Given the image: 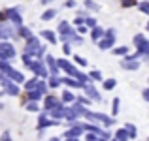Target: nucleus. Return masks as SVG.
<instances>
[{
  "instance_id": "obj_4",
  "label": "nucleus",
  "mask_w": 149,
  "mask_h": 141,
  "mask_svg": "<svg viewBox=\"0 0 149 141\" xmlns=\"http://www.w3.org/2000/svg\"><path fill=\"white\" fill-rule=\"evenodd\" d=\"M6 15H10V19L15 23V25H21V15H19L15 10H8V11H6Z\"/></svg>"
},
{
  "instance_id": "obj_13",
  "label": "nucleus",
  "mask_w": 149,
  "mask_h": 141,
  "mask_svg": "<svg viewBox=\"0 0 149 141\" xmlns=\"http://www.w3.org/2000/svg\"><path fill=\"white\" fill-rule=\"evenodd\" d=\"M117 139H119V141H127V132L119 130V132H117Z\"/></svg>"
},
{
  "instance_id": "obj_26",
  "label": "nucleus",
  "mask_w": 149,
  "mask_h": 141,
  "mask_svg": "<svg viewBox=\"0 0 149 141\" xmlns=\"http://www.w3.org/2000/svg\"><path fill=\"white\" fill-rule=\"evenodd\" d=\"M87 25H89V26H95L96 21H95V19H87Z\"/></svg>"
},
{
  "instance_id": "obj_33",
  "label": "nucleus",
  "mask_w": 149,
  "mask_h": 141,
  "mask_svg": "<svg viewBox=\"0 0 149 141\" xmlns=\"http://www.w3.org/2000/svg\"><path fill=\"white\" fill-rule=\"evenodd\" d=\"M70 141H76V139H70Z\"/></svg>"
},
{
  "instance_id": "obj_31",
  "label": "nucleus",
  "mask_w": 149,
  "mask_h": 141,
  "mask_svg": "<svg viewBox=\"0 0 149 141\" xmlns=\"http://www.w3.org/2000/svg\"><path fill=\"white\" fill-rule=\"evenodd\" d=\"M42 2H44V4H47V2H53V0H42Z\"/></svg>"
},
{
  "instance_id": "obj_1",
  "label": "nucleus",
  "mask_w": 149,
  "mask_h": 141,
  "mask_svg": "<svg viewBox=\"0 0 149 141\" xmlns=\"http://www.w3.org/2000/svg\"><path fill=\"white\" fill-rule=\"evenodd\" d=\"M26 51H29V53H34V55H42L44 53V51H42V45L38 44L36 38H30L29 45H26Z\"/></svg>"
},
{
  "instance_id": "obj_25",
  "label": "nucleus",
  "mask_w": 149,
  "mask_h": 141,
  "mask_svg": "<svg viewBox=\"0 0 149 141\" xmlns=\"http://www.w3.org/2000/svg\"><path fill=\"white\" fill-rule=\"evenodd\" d=\"M134 4V0H123V6H132Z\"/></svg>"
},
{
  "instance_id": "obj_12",
  "label": "nucleus",
  "mask_w": 149,
  "mask_h": 141,
  "mask_svg": "<svg viewBox=\"0 0 149 141\" xmlns=\"http://www.w3.org/2000/svg\"><path fill=\"white\" fill-rule=\"evenodd\" d=\"M87 94H89L91 98H95V100H98V98H100V96H98V92H96L93 87H87Z\"/></svg>"
},
{
  "instance_id": "obj_27",
  "label": "nucleus",
  "mask_w": 149,
  "mask_h": 141,
  "mask_svg": "<svg viewBox=\"0 0 149 141\" xmlns=\"http://www.w3.org/2000/svg\"><path fill=\"white\" fill-rule=\"evenodd\" d=\"M91 77H93V79H100V73H98V72H93Z\"/></svg>"
},
{
  "instance_id": "obj_34",
  "label": "nucleus",
  "mask_w": 149,
  "mask_h": 141,
  "mask_svg": "<svg viewBox=\"0 0 149 141\" xmlns=\"http://www.w3.org/2000/svg\"><path fill=\"white\" fill-rule=\"evenodd\" d=\"M147 28H149V25H147Z\"/></svg>"
},
{
  "instance_id": "obj_29",
  "label": "nucleus",
  "mask_w": 149,
  "mask_h": 141,
  "mask_svg": "<svg viewBox=\"0 0 149 141\" xmlns=\"http://www.w3.org/2000/svg\"><path fill=\"white\" fill-rule=\"evenodd\" d=\"M66 6H68V8H74V6H76V2H74V0H68V2H66Z\"/></svg>"
},
{
  "instance_id": "obj_19",
  "label": "nucleus",
  "mask_w": 149,
  "mask_h": 141,
  "mask_svg": "<svg viewBox=\"0 0 149 141\" xmlns=\"http://www.w3.org/2000/svg\"><path fill=\"white\" fill-rule=\"evenodd\" d=\"M104 87H106V88H113V87H115V81H113V79L106 81V83H104Z\"/></svg>"
},
{
  "instance_id": "obj_23",
  "label": "nucleus",
  "mask_w": 149,
  "mask_h": 141,
  "mask_svg": "<svg viewBox=\"0 0 149 141\" xmlns=\"http://www.w3.org/2000/svg\"><path fill=\"white\" fill-rule=\"evenodd\" d=\"M117 111H119V100L115 98V100H113V113H117Z\"/></svg>"
},
{
  "instance_id": "obj_32",
  "label": "nucleus",
  "mask_w": 149,
  "mask_h": 141,
  "mask_svg": "<svg viewBox=\"0 0 149 141\" xmlns=\"http://www.w3.org/2000/svg\"><path fill=\"white\" fill-rule=\"evenodd\" d=\"M51 141H58V139H57V138H53V139H51Z\"/></svg>"
},
{
  "instance_id": "obj_9",
  "label": "nucleus",
  "mask_w": 149,
  "mask_h": 141,
  "mask_svg": "<svg viewBox=\"0 0 149 141\" xmlns=\"http://www.w3.org/2000/svg\"><path fill=\"white\" fill-rule=\"evenodd\" d=\"M62 81H64L66 85H70V87H81V83H79V81H74V79H68V77H64V79H62Z\"/></svg>"
},
{
  "instance_id": "obj_3",
  "label": "nucleus",
  "mask_w": 149,
  "mask_h": 141,
  "mask_svg": "<svg viewBox=\"0 0 149 141\" xmlns=\"http://www.w3.org/2000/svg\"><path fill=\"white\" fill-rule=\"evenodd\" d=\"M0 49H2V58H4V60H6V58L15 57V49L10 44H2V45H0Z\"/></svg>"
},
{
  "instance_id": "obj_8",
  "label": "nucleus",
  "mask_w": 149,
  "mask_h": 141,
  "mask_svg": "<svg viewBox=\"0 0 149 141\" xmlns=\"http://www.w3.org/2000/svg\"><path fill=\"white\" fill-rule=\"evenodd\" d=\"M8 75H10L11 79L15 81V83H21V81H23V75H21V73H19V72H13V70H11V72L8 73Z\"/></svg>"
},
{
  "instance_id": "obj_7",
  "label": "nucleus",
  "mask_w": 149,
  "mask_h": 141,
  "mask_svg": "<svg viewBox=\"0 0 149 141\" xmlns=\"http://www.w3.org/2000/svg\"><path fill=\"white\" fill-rule=\"evenodd\" d=\"M4 88H6V92H8V94H11V96H15V94H19V88L15 87V85H10V83H8V85H6Z\"/></svg>"
},
{
  "instance_id": "obj_20",
  "label": "nucleus",
  "mask_w": 149,
  "mask_h": 141,
  "mask_svg": "<svg viewBox=\"0 0 149 141\" xmlns=\"http://www.w3.org/2000/svg\"><path fill=\"white\" fill-rule=\"evenodd\" d=\"M10 32H11V30L8 28V26H4V28H2V38H8V36H11Z\"/></svg>"
},
{
  "instance_id": "obj_30",
  "label": "nucleus",
  "mask_w": 149,
  "mask_h": 141,
  "mask_svg": "<svg viewBox=\"0 0 149 141\" xmlns=\"http://www.w3.org/2000/svg\"><path fill=\"white\" fill-rule=\"evenodd\" d=\"M143 98H146V100L149 102V88H147V91H143Z\"/></svg>"
},
{
  "instance_id": "obj_28",
  "label": "nucleus",
  "mask_w": 149,
  "mask_h": 141,
  "mask_svg": "<svg viewBox=\"0 0 149 141\" xmlns=\"http://www.w3.org/2000/svg\"><path fill=\"white\" fill-rule=\"evenodd\" d=\"M76 60H77V62H79V64H81V66H85V64H87V62H85V60H83V58H81V57H76Z\"/></svg>"
},
{
  "instance_id": "obj_16",
  "label": "nucleus",
  "mask_w": 149,
  "mask_h": 141,
  "mask_svg": "<svg viewBox=\"0 0 149 141\" xmlns=\"http://www.w3.org/2000/svg\"><path fill=\"white\" fill-rule=\"evenodd\" d=\"M26 109H29V111H36V109H38V105H36V102H30V104L29 105H26Z\"/></svg>"
},
{
  "instance_id": "obj_21",
  "label": "nucleus",
  "mask_w": 149,
  "mask_h": 141,
  "mask_svg": "<svg viewBox=\"0 0 149 141\" xmlns=\"http://www.w3.org/2000/svg\"><path fill=\"white\" fill-rule=\"evenodd\" d=\"M19 32H21V36H25V38H29V36H30L29 28H23V26H21V28H19Z\"/></svg>"
},
{
  "instance_id": "obj_15",
  "label": "nucleus",
  "mask_w": 149,
  "mask_h": 141,
  "mask_svg": "<svg viewBox=\"0 0 149 141\" xmlns=\"http://www.w3.org/2000/svg\"><path fill=\"white\" fill-rule=\"evenodd\" d=\"M85 6H87L89 10H98V6H96V4L93 2V0H87V2H85Z\"/></svg>"
},
{
  "instance_id": "obj_2",
  "label": "nucleus",
  "mask_w": 149,
  "mask_h": 141,
  "mask_svg": "<svg viewBox=\"0 0 149 141\" xmlns=\"http://www.w3.org/2000/svg\"><path fill=\"white\" fill-rule=\"evenodd\" d=\"M113 40H115V30L111 28V30H108V38L100 41V49H108V47H111Z\"/></svg>"
},
{
  "instance_id": "obj_17",
  "label": "nucleus",
  "mask_w": 149,
  "mask_h": 141,
  "mask_svg": "<svg viewBox=\"0 0 149 141\" xmlns=\"http://www.w3.org/2000/svg\"><path fill=\"white\" fill-rule=\"evenodd\" d=\"M62 98H64V100H66V102H72V100H74V94H72V92H68V91H66V92H64V96H62Z\"/></svg>"
},
{
  "instance_id": "obj_10",
  "label": "nucleus",
  "mask_w": 149,
  "mask_h": 141,
  "mask_svg": "<svg viewBox=\"0 0 149 141\" xmlns=\"http://www.w3.org/2000/svg\"><path fill=\"white\" fill-rule=\"evenodd\" d=\"M44 38H47L51 44H55V41H57V38L53 36V32H51V30H45V32H44Z\"/></svg>"
},
{
  "instance_id": "obj_22",
  "label": "nucleus",
  "mask_w": 149,
  "mask_h": 141,
  "mask_svg": "<svg viewBox=\"0 0 149 141\" xmlns=\"http://www.w3.org/2000/svg\"><path fill=\"white\" fill-rule=\"evenodd\" d=\"M113 53H115V55H127V47H121V49H115Z\"/></svg>"
},
{
  "instance_id": "obj_18",
  "label": "nucleus",
  "mask_w": 149,
  "mask_h": 141,
  "mask_svg": "<svg viewBox=\"0 0 149 141\" xmlns=\"http://www.w3.org/2000/svg\"><path fill=\"white\" fill-rule=\"evenodd\" d=\"M140 10H142V11H146V13H149V2L140 4Z\"/></svg>"
},
{
  "instance_id": "obj_24",
  "label": "nucleus",
  "mask_w": 149,
  "mask_h": 141,
  "mask_svg": "<svg viewBox=\"0 0 149 141\" xmlns=\"http://www.w3.org/2000/svg\"><path fill=\"white\" fill-rule=\"evenodd\" d=\"M57 85H58V79L57 77H51V87H57Z\"/></svg>"
},
{
  "instance_id": "obj_11",
  "label": "nucleus",
  "mask_w": 149,
  "mask_h": 141,
  "mask_svg": "<svg viewBox=\"0 0 149 141\" xmlns=\"http://www.w3.org/2000/svg\"><path fill=\"white\" fill-rule=\"evenodd\" d=\"M55 15H57V11H55V10H47V11L44 13V17H42V19H45V21H49V19H51V17H55Z\"/></svg>"
},
{
  "instance_id": "obj_6",
  "label": "nucleus",
  "mask_w": 149,
  "mask_h": 141,
  "mask_svg": "<svg viewBox=\"0 0 149 141\" xmlns=\"http://www.w3.org/2000/svg\"><path fill=\"white\" fill-rule=\"evenodd\" d=\"M58 102H57V98H53V96H49L47 100H45V109H53L55 105H57Z\"/></svg>"
},
{
  "instance_id": "obj_5",
  "label": "nucleus",
  "mask_w": 149,
  "mask_h": 141,
  "mask_svg": "<svg viewBox=\"0 0 149 141\" xmlns=\"http://www.w3.org/2000/svg\"><path fill=\"white\" fill-rule=\"evenodd\" d=\"M121 66L127 68V70H136V68H138V62H136V60H125Z\"/></svg>"
},
{
  "instance_id": "obj_14",
  "label": "nucleus",
  "mask_w": 149,
  "mask_h": 141,
  "mask_svg": "<svg viewBox=\"0 0 149 141\" xmlns=\"http://www.w3.org/2000/svg\"><path fill=\"white\" fill-rule=\"evenodd\" d=\"M102 34H104V32H102V28H95V30H93V38H95V40H98Z\"/></svg>"
}]
</instances>
